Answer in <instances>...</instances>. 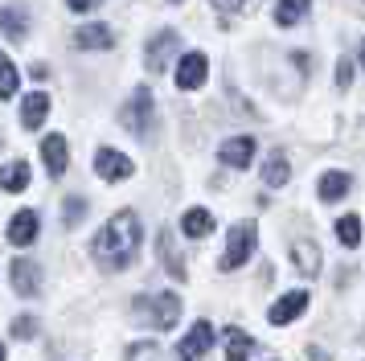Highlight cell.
Returning a JSON list of instances; mask_svg holds the SVG:
<instances>
[{"label":"cell","mask_w":365,"mask_h":361,"mask_svg":"<svg viewBox=\"0 0 365 361\" xmlns=\"http://www.w3.org/2000/svg\"><path fill=\"white\" fill-rule=\"evenodd\" d=\"M95 259L107 267V271H123L128 263L135 259V250H140V218L132 210H119L107 226L99 230V238H95Z\"/></svg>","instance_id":"1"},{"label":"cell","mask_w":365,"mask_h":361,"mask_svg":"<svg viewBox=\"0 0 365 361\" xmlns=\"http://www.w3.org/2000/svg\"><path fill=\"white\" fill-rule=\"evenodd\" d=\"M123 128L132 131V136H144L148 140L152 128H156V103H152V91L148 86H135V95L128 98V107H123Z\"/></svg>","instance_id":"2"},{"label":"cell","mask_w":365,"mask_h":361,"mask_svg":"<svg viewBox=\"0 0 365 361\" xmlns=\"http://www.w3.org/2000/svg\"><path fill=\"white\" fill-rule=\"evenodd\" d=\"M255 246H259V226H255V222H238V226L230 230V238H226V250H222V271L242 267V263L255 255Z\"/></svg>","instance_id":"3"},{"label":"cell","mask_w":365,"mask_h":361,"mask_svg":"<svg viewBox=\"0 0 365 361\" xmlns=\"http://www.w3.org/2000/svg\"><path fill=\"white\" fill-rule=\"evenodd\" d=\"M135 312L140 316H148L152 328H173L181 320V300L173 292H160V295H140L135 300Z\"/></svg>","instance_id":"4"},{"label":"cell","mask_w":365,"mask_h":361,"mask_svg":"<svg viewBox=\"0 0 365 361\" xmlns=\"http://www.w3.org/2000/svg\"><path fill=\"white\" fill-rule=\"evenodd\" d=\"M210 349H214V325H210V320H197V325L181 337L177 357H181V361H197V357H205Z\"/></svg>","instance_id":"5"},{"label":"cell","mask_w":365,"mask_h":361,"mask_svg":"<svg viewBox=\"0 0 365 361\" xmlns=\"http://www.w3.org/2000/svg\"><path fill=\"white\" fill-rule=\"evenodd\" d=\"M177 46H181V37H177L173 29H160V33H156V37L148 41V54H144V66H148L152 74H160V70L168 66V58L177 54Z\"/></svg>","instance_id":"6"},{"label":"cell","mask_w":365,"mask_h":361,"mask_svg":"<svg viewBox=\"0 0 365 361\" xmlns=\"http://www.w3.org/2000/svg\"><path fill=\"white\" fill-rule=\"evenodd\" d=\"M304 308H308V292H283L279 300L271 304L267 320H271V325H292L296 316H304Z\"/></svg>","instance_id":"7"},{"label":"cell","mask_w":365,"mask_h":361,"mask_svg":"<svg viewBox=\"0 0 365 361\" xmlns=\"http://www.w3.org/2000/svg\"><path fill=\"white\" fill-rule=\"evenodd\" d=\"M95 173L103 180H123V177H132V161L123 152H115V148H99L95 152Z\"/></svg>","instance_id":"8"},{"label":"cell","mask_w":365,"mask_h":361,"mask_svg":"<svg viewBox=\"0 0 365 361\" xmlns=\"http://www.w3.org/2000/svg\"><path fill=\"white\" fill-rule=\"evenodd\" d=\"M210 74V62H205V54H185L181 66H177V86L181 91H197L201 82Z\"/></svg>","instance_id":"9"},{"label":"cell","mask_w":365,"mask_h":361,"mask_svg":"<svg viewBox=\"0 0 365 361\" xmlns=\"http://www.w3.org/2000/svg\"><path fill=\"white\" fill-rule=\"evenodd\" d=\"M292 263H296V271L304 279H316L320 275V246L312 238H296L292 243Z\"/></svg>","instance_id":"10"},{"label":"cell","mask_w":365,"mask_h":361,"mask_svg":"<svg viewBox=\"0 0 365 361\" xmlns=\"http://www.w3.org/2000/svg\"><path fill=\"white\" fill-rule=\"evenodd\" d=\"M37 230H41V218H37L34 210H21V213H13V222H9V243L29 246L37 238Z\"/></svg>","instance_id":"11"},{"label":"cell","mask_w":365,"mask_h":361,"mask_svg":"<svg viewBox=\"0 0 365 361\" xmlns=\"http://www.w3.org/2000/svg\"><path fill=\"white\" fill-rule=\"evenodd\" d=\"M46 115H50V95H46V91H29L25 103H21V123L29 131H37L46 123Z\"/></svg>","instance_id":"12"},{"label":"cell","mask_w":365,"mask_h":361,"mask_svg":"<svg viewBox=\"0 0 365 361\" xmlns=\"http://www.w3.org/2000/svg\"><path fill=\"white\" fill-rule=\"evenodd\" d=\"M41 156H46V168H50V177H62L70 164V148L62 136H46L41 140Z\"/></svg>","instance_id":"13"},{"label":"cell","mask_w":365,"mask_h":361,"mask_svg":"<svg viewBox=\"0 0 365 361\" xmlns=\"http://www.w3.org/2000/svg\"><path fill=\"white\" fill-rule=\"evenodd\" d=\"M217 156H222V164H230V168H247L250 156H255V140H250V136H234V140L222 144Z\"/></svg>","instance_id":"14"},{"label":"cell","mask_w":365,"mask_h":361,"mask_svg":"<svg viewBox=\"0 0 365 361\" xmlns=\"http://www.w3.org/2000/svg\"><path fill=\"white\" fill-rule=\"evenodd\" d=\"M156 250H160V263H165V271L173 279H185L189 271H185V259L181 250H177V243H173V230H160V238H156Z\"/></svg>","instance_id":"15"},{"label":"cell","mask_w":365,"mask_h":361,"mask_svg":"<svg viewBox=\"0 0 365 361\" xmlns=\"http://www.w3.org/2000/svg\"><path fill=\"white\" fill-rule=\"evenodd\" d=\"M13 288H17V295H37L41 292V271H37V263H29V259L13 263Z\"/></svg>","instance_id":"16"},{"label":"cell","mask_w":365,"mask_h":361,"mask_svg":"<svg viewBox=\"0 0 365 361\" xmlns=\"http://www.w3.org/2000/svg\"><path fill=\"white\" fill-rule=\"evenodd\" d=\"M74 46L78 49H111L115 46V33L107 29V25H83V29L74 33Z\"/></svg>","instance_id":"17"},{"label":"cell","mask_w":365,"mask_h":361,"mask_svg":"<svg viewBox=\"0 0 365 361\" xmlns=\"http://www.w3.org/2000/svg\"><path fill=\"white\" fill-rule=\"evenodd\" d=\"M181 230L189 234V238H210L214 234V213L210 210H185V218H181Z\"/></svg>","instance_id":"18"},{"label":"cell","mask_w":365,"mask_h":361,"mask_svg":"<svg viewBox=\"0 0 365 361\" xmlns=\"http://www.w3.org/2000/svg\"><path fill=\"white\" fill-rule=\"evenodd\" d=\"M0 189L4 193H21V189H29V164L25 161H13L0 168Z\"/></svg>","instance_id":"19"},{"label":"cell","mask_w":365,"mask_h":361,"mask_svg":"<svg viewBox=\"0 0 365 361\" xmlns=\"http://www.w3.org/2000/svg\"><path fill=\"white\" fill-rule=\"evenodd\" d=\"M349 189H353V177L349 173H324L320 177V201H341Z\"/></svg>","instance_id":"20"},{"label":"cell","mask_w":365,"mask_h":361,"mask_svg":"<svg viewBox=\"0 0 365 361\" xmlns=\"http://www.w3.org/2000/svg\"><path fill=\"white\" fill-rule=\"evenodd\" d=\"M255 341H250L242 328H226V361H250Z\"/></svg>","instance_id":"21"},{"label":"cell","mask_w":365,"mask_h":361,"mask_svg":"<svg viewBox=\"0 0 365 361\" xmlns=\"http://www.w3.org/2000/svg\"><path fill=\"white\" fill-rule=\"evenodd\" d=\"M287 177H292V164H287V156H283V152H275V156L263 164L267 189H283V185H287Z\"/></svg>","instance_id":"22"},{"label":"cell","mask_w":365,"mask_h":361,"mask_svg":"<svg viewBox=\"0 0 365 361\" xmlns=\"http://www.w3.org/2000/svg\"><path fill=\"white\" fill-rule=\"evenodd\" d=\"M308 9H312V0H279V4H275V25H279V29H292Z\"/></svg>","instance_id":"23"},{"label":"cell","mask_w":365,"mask_h":361,"mask_svg":"<svg viewBox=\"0 0 365 361\" xmlns=\"http://www.w3.org/2000/svg\"><path fill=\"white\" fill-rule=\"evenodd\" d=\"M0 29L9 33L13 41H21V37H25V9H17V4L4 9V13H0Z\"/></svg>","instance_id":"24"},{"label":"cell","mask_w":365,"mask_h":361,"mask_svg":"<svg viewBox=\"0 0 365 361\" xmlns=\"http://www.w3.org/2000/svg\"><path fill=\"white\" fill-rule=\"evenodd\" d=\"M336 238L345 246H357L361 243V218H357V213H345V218L336 222Z\"/></svg>","instance_id":"25"},{"label":"cell","mask_w":365,"mask_h":361,"mask_svg":"<svg viewBox=\"0 0 365 361\" xmlns=\"http://www.w3.org/2000/svg\"><path fill=\"white\" fill-rule=\"evenodd\" d=\"M17 66L9 62V54H0V98H13L17 95Z\"/></svg>","instance_id":"26"},{"label":"cell","mask_w":365,"mask_h":361,"mask_svg":"<svg viewBox=\"0 0 365 361\" xmlns=\"http://www.w3.org/2000/svg\"><path fill=\"white\" fill-rule=\"evenodd\" d=\"M128 361H165V353H160L156 341H135L132 349H128Z\"/></svg>","instance_id":"27"},{"label":"cell","mask_w":365,"mask_h":361,"mask_svg":"<svg viewBox=\"0 0 365 361\" xmlns=\"http://www.w3.org/2000/svg\"><path fill=\"white\" fill-rule=\"evenodd\" d=\"M83 213H86V201H83V197H66V213H62V222H66L70 230L83 222Z\"/></svg>","instance_id":"28"},{"label":"cell","mask_w":365,"mask_h":361,"mask_svg":"<svg viewBox=\"0 0 365 361\" xmlns=\"http://www.w3.org/2000/svg\"><path fill=\"white\" fill-rule=\"evenodd\" d=\"M13 337H17V341L37 337V320H34V316H17V320H13Z\"/></svg>","instance_id":"29"},{"label":"cell","mask_w":365,"mask_h":361,"mask_svg":"<svg viewBox=\"0 0 365 361\" xmlns=\"http://www.w3.org/2000/svg\"><path fill=\"white\" fill-rule=\"evenodd\" d=\"M349 82H353V66L336 62V86H341V91H349Z\"/></svg>","instance_id":"30"},{"label":"cell","mask_w":365,"mask_h":361,"mask_svg":"<svg viewBox=\"0 0 365 361\" xmlns=\"http://www.w3.org/2000/svg\"><path fill=\"white\" fill-rule=\"evenodd\" d=\"M70 9H74V13H91V9H95V4H99V0H66Z\"/></svg>","instance_id":"31"},{"label":"cell","mask_w":365,"mask_h":361,"mask_svg":"<svg viewBox=\"0 0 365 361\" xmlns=\"http://www.w3.org/2000/svg\"><path fill=\"white\" fill-rule=\"evenodd\" d=\"M238 4H242V0H214L217 13H238Z\"/></svg>","instance_id":"32"},{"label":"cell","mask_w":365,"mask_h":361,"mask_svg":"<svg viewBox=\"0 0 365 361\" xmlns=\"http://www.w3.org/2000/svg\"><path fill=\"white\" fill-rule=\"evenodd\" d=\"M308 357H312V361H329V353H324V349H316V345H312V349H308Z\"/></svg>","instance_id":"33"},{"label":"cell","mask_w":365,"mask_h":361,"mask_svg":"<svg viewBox=\"0 0 365 361\" xmlns=\"http://www.w3.org/2000/svg\"><path fill=\"white\" fill-rule=\"evenodd\" d=\"M361 66H365V41H361Z\"/></svg>","instance_id":"34"},{"label":"cell","mask_w":365,"mask_h":361,"mask_svg":"<svg viewBox=\"0 0 365 361\" xmlns=\"http://www.w3.org/2000/svg\"><path fill=\"white\" fill-rule=\"evenodd\" d=\"M0 361H4V345H0Z\"/></svg>","instance_id":"35"},{"label":"cell","mask_w":365,"mask_h":361,"mask_svg":"<svg viewBox=\"0 0 365 361\" xmlns=\"http://www.w3.org/2000/svg\"><path fill=\"white\" fill-rule=\"evenodd\" d=\"M173 4H181V0H173Z\"/></svg>","instance_id":"36"}]
</instances>
